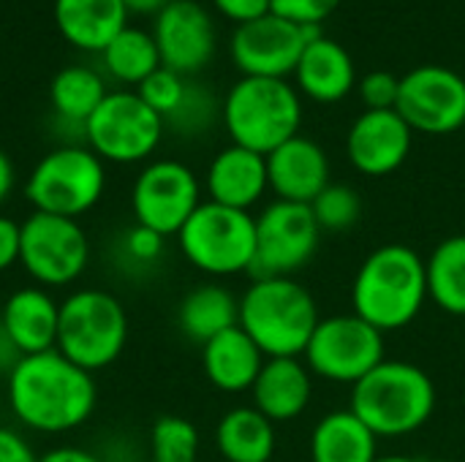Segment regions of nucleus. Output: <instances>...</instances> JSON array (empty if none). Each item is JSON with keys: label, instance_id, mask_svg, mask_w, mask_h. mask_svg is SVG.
<instances>
[{"label": "nucleus", "instance_id": "obj_1", "mask_svg": "<svg viewBox=\"0 0 465 462\" xmlns=\"http://www.w3.org/2000/svg\"><path fill=\"white\" fill-rule=\"evenodd\" d=\"M5 395L16 422L46 436L82 428L98 403L93 373L74 365L57 349L22 357L5 378Z\"/></svg>", "mask_w": 465, "mask_h": 462}, {"label": "nucleus", "instance_id": "obj_2", "mask_svg": "<svg viewBox=\"0 0 465 462\" xmlns=\"http://www.w3.org/2000/svg\"><path fill=\"white\" fill-rule=\"evenodd\" d=\"M428 302L425 259L401 242L376 248L360 267L351 286V305L360 319L381 335L409 327Z\"/></svg>", "mask_w": 465, "mask_h": 462}, {"label": "nucleus", "instance_id": "obj_3", "mask_svg": "<svg viewBox=\"0 0 465 462\" xmlns=\"http://www.w3.org/2000/svg\"><path fill=\"white\" fill-rule=\"evenodd\" d=\"M319 305L294 278H256L240 297V329L272 357H302L316 327Z\"/></svg>", "mask_w": 465, "mask_h": 462}, {"label": "nucleus", "instance_id": "obj_4", "mask_svg": "<svg viewBox=\"0 0 465 462\" xmlns=\"http://www.w3.org/2000/svg\"><path fill=\"white\" fill-rule=\"evenodd\" d=\"M436 387L430 376L398 359H384L362 381L351 387L349 411L360 417L376 438H401L433 417Z\"/></svg>", "mask_w": 465, "mask_h": 462}, {"label": "nucleus", "instance_id": "obj_5", "mask_svg": "<svg viewBox=\"0 0 465 462\" xmlns=\"http://www.w3.org/2000/svg\"><path fill=\"white\" fill-rule=\"evenodd\" d=\"M221 117L232 144L270 155L300 133L302 101L286 79L242 76L229 90Z\"/></svg>", "mask_w": 465, "mask_h": 462}, {"label": "nucleus", "instance_id": "obj_6", "mask_svg": "<svg viewBox=\"0 0 465 462\" xmlns=\"http://www.w3.org/2000/svg\"><path fill=\"white\" fill-rule=\"evenodd\" d=\"M128 343V313L123 302L101 289H79L60 302L57 351L87 373L120 359Z\"/></svg>", "mask_w": 465, "mask_h": 462}, {"label": "nucleus", "instance_id": "obj_7", "mask_svg": "<svg viewBox=\"0 0 465 462\" xmlns=\"http://www.w3.org/2000/svg\"><path fill=\"white\" fill-rule=\"evenodd\" d=\"M106 193V163L87 144H60L38 158L25 180L35 212L79 221Z\"/></svg>", "mask_w": 465, "mask_h": 462}, {"label": "nucleus", "instance_id": "obj_8", "mask_svg": "<svg viewBox=\"0 0 465 462\" xmlns=\"http://www.w3.org/2000/svg\"><path fill=\"white\" fill-rule=\"evenodd\" d=\"M177 242L185 261L204 275L229 278L251 272L256 259V218L207 199L180 229Z\"/></svg>", "mask_w": 465, "mask_h": 462}, {"label": "nucleus", "instance_id": "obj_9", "mask_svg": "<svg viewBox=\"0 0 465 462\" xmlns=\"http://www.w3.org/2000/svg\"><path fill=\"white\" fill-rule=\"evenodd\" d=\"M163 128L136 90H112L84 123V144L104 163H142L158 150Z\"/></svg>", "mask_w": 465, "mask_h": 462}, {"label": "nucleus", "instance_id": "obj_10", "mask_svg": "<svg viewBox=\"0 0 465 462\" xmlns=\"http://www.w3.org/2000/svg\"><path fill=\"white\" fill-rule=\"evenodd\" d=\"M302 362L316 378L354 387L384 362V335L357 313L322 319Z\"/></svg>", "mask_w": 465, "mask_h": 462}, {"label": "nucleus", "instance_id": "obj_11", "mask_svg": "<svg viewBox=\"0 0 465 462\" xmlns=\"http://www.w3.org/2000/svg\"><path fill=\"white\" fill-rule=\"evenodd\" d=\"M90 261V240L79 221L30 212L22 221L19 264L38 286H68L82 278Z\"/></svg>", "mask_w": 465, "mask_h": 462}, {"label": "nucleus", "instance_id": "obj_12", "mask_svg": "<svg viewBox=\"0 0 465 462\" xmlns=\"http://www.w3.org/2000/svg\"><path fill=\"white\" fill-rule=\"evenodd\" d=\"M322 229L311 204L281 202L267 204L256 218V278H292L319 248Z\"/></svg>", "mask_w": 465, "mask_h": 462}, {"label": "nucleus", "instance_id": "obj_13", "mask_svg": "<svg viewBox=\"0 0 465 462\" xmlns=\"http://www.w3.org/2000/svg\"><path fill=\"white\" fill-rule=\"evenodd\" d=\"M202 204V182L191 166L161 158L147 163L131 188V210L139 226L161 237L180 234Z\"/></svg>", "mask_w": 465, "mask_h": 462}, {"label": "nucleus", "instance_id": "obj_14", "mask_svg": "<svg viewBox=\"0 0 465 462\" xmlns=\"http://www.w3.org/2000/svg\"><path fill=\"white\" fill-rule=\"evenodd\" d=\"M322 35V27H302L278 14H264L237 25L232 35V60L242 76L286 79L294 74L305 46Z\"/></svg>", "mask_w": 465, "mask_h": 462}, {"label": "nucleus", "instance_id": "obj_15", "mask_svg": "<svg viewBox=\"0 0 465 462\" xmlns=\"http://www.w3.org/2000/svg\"><path fill=\"white\" fill-rule=\"evenodd\" d=\"M395 112L411 131L447 136L465 125V79L444 65H420L401 76Z\"/></svg>", "mask_w": 465, "mask_h": 462}, {"label": "nucleus", "instance_id": "obj_16", "mask_svg": "<svg viewBox=\"0 0 465 462\" xmlns=\"http://www.w3.org/2000/svg\"><path fill=\"white\" fill-rule=\"evenodd\" d=\"M153 38L161 65L180 76L199 74L215 54V25L210 11L196 0H172L155 14Z\"/></svg>", "mask_w": 465, "mask_h": 462}, {"label": "nucleus", "instance_id": "obj_17", "mask_svg": "<svg viewBox=\"0 0 465 462\" xmlns=\"http://www.w3.org/2000/svg\"><path fill=\"white\" fill-rule=\"evenodd\" d=\"M414 131L395 109H365L349 128L346 155L351 166L368 177L398 172L411 152Z\"/></svg>", "mask_w": 465, "mask_h": 462}, {"label": "nucleus", "instance_id": "obj_18", "mask_svg": "<svg viewBox=\"0 0 465 462\" xmlns=\"http://www.w3.org/2000/svg\"><path fill=\"white\" fill-rule=\"evenodd\" d=\"M270 191L281 202L311 204L330 185V158L308 136H294L267 155Z\"/></svg>", "mask_w": 465, "mask_h": 462}, {"label": "nucleus", "instance_id": "obj_19", "mask_svg": "<svg viewBox=\"0 0 465 462\" xmlns=\"http://www.w3.org/2000/svg\"><path fill=\"white\" fill-rule=\"evenodd\" d=\"M204 188H207L210 202L251 212V207H256L262 196L270 191L267 155H259L240 144L223 147L210 161Z\"/></svg>", "mask_w": 465, "mask_h": 462}, {"label": "nucleus", "instance_id": "obj_20", "mask_svg": "<svg viewBox=\"0 0 465 462\" xmlns=\"http://www.w3.org/2000/svg\"><path fill=\"white\" fill-rule=\"evenodd\" d=\"M253 408H259L272 425L297 419L313 395V373L302 357H272L264 359L259 378L251 387Z\"/></svg>", "mask_w": 465, "mask_h": 462}, {"label": "nucleus", "instance_id": "obj_21", "mask_svg": "<svg viewBox=\"0 0 465 462\" xmlns=\"http://www.w3.org/2000/svg\"><path fill=\"white\" fill-rule=\"evenodd\" d=\"M0 321L25 357L52 351L57 346L60 302H54L46 289L27 286L3 302Z\"/></svg>", "mask_w": 465, "mask_h": 462}, {"label": "nucleus", "instance_id": "obj_22", "mask_svg": "<svg viewBox=\"0 0 465 462\" xmlns=\"http://www.w3.org/2000/svg\"><path fill=\"white\" fill-rule=\"evenodd\" d=\"M52 14L60 35L82 52L101 54L128 27L123 0H54Z\"/></svg>", "mask_w": 465, "mask_h": 462}, {"label": "nucleus", "instance_id": "obj_23", "mask_svg": "<svg viewBox=\"0 0 465 462\" xmlns=\"http://www.w3.org/2000/svg\"><path fill=\"white\" fill-rule=\"evenodd\" d=\"M294 76L300 90L316 103H338L357 84L351 54L327 35H319L305 46Z\"/></svg>", "mask_w": 465, "mask_h": 462}, {"label": "nucleus", "instance_id": "obj_24", "mask_svg": "<svg viewBox=\"0 0 465 462\" xmlns=\"http://www.w3.org/2000/svg\"><path fill=\"white\" fill-rule=\"evenodd\" d=\"M264 359L267 357L240 327H232L202 346V368L207 381L229 395L248 392L259 378Z\"/></svg>", "mask_w": 465, "mask_h": 462}, {"label": "nucleus", "instance_id": "obj_25", "mask_svg": "<svg viewBox=\"0 0 465 462\" xmlns=\"http://www.w3.org/2000/svg\"><path fill=\"white\" fill-rule=\"evenodd\" d=\"M376 457L379 438L349 408L324 414L311 433L313 462H373Z\"/></svg>", "mask_w": 465, "mask_h": 462}, {"label": "nucleus", "instance_id": "obj_26", "mask_svg": "<svg viewBox=\"0 0 465 462\" xmlns=\"http://www.w3.org/2000/svg\"><path fill=\"white\" fill-rule=\"evenodd\" d=\"M223 462H270L275 455V425L253 406L232 408L215 428Z\"/></svg>", "mask_w": 465, "mask_h": 462}, {"label": "nucleus", "instance_id": "obj_27", "mask_svg": "<svg viewBox=\"0 0 465 462\" xmlns=\"http://www.w3.org/2000/svg\"><path fill=\"white\" fill-rule=\"evenodd\" d=\"M177 321L185 338L207 343L221 332L240 327V300L218 283H204L188 291L177 308Z\"/></svg>", "mask_w": 465, "mask_h": 462}, {"label": "nucleus", "instance_id": "obj_28", "mask_svg": "<svg viewBox=\"0 0 465 462\" xmlns=\"http://www.w3.org/2000/svg\"><path fill=\"white\" fill-rule=\"evenodd\" d=\"M109 95L104 76L90 65H65L54 74L49 84V101L54 120L76 128L84 139V123Z\"/></svg>", "mask_w": 465, "mask_h": 462}, {"label": "nucleus", "instance_id": "obj_29", "mask_svg": "<svg viewBox=\"0 0 465 462\" xmlns=\"http://www.w3.org/2000/svg\"><path fill=\"white\" fill-rule=\"evenodd\" d=\"M428 300L444 313L465 316V234L441 240L425 261Z\"/></svg>", "mask_w": 465, "mask_h": 462}, {"label": "nucleus", "instance_id": "obj_30", "mask_svg": "<svg viewBox=\"0 0 465 462\" xmlns=\"http://www.w3.org/2000/svg\"><path fill=\"white\" fill-rule=\"evenodd\" d=\"M101 63L114 82L123 84H142L153 71L161 68V54L155 46L153 33L142 27H125L112 44L101 52Z\"/></svg>", "mask_w": 465, "mask_h": 462}, {"label": "nucleus", "instance_id": "obj_31", "mask_svg": "<svg viewBox=\"0 0 465 462\" xmlns=\"http://www.w3.org/2000/svg\"><path fill=\"white\" fill-rule=\"evenodd\" d=\"M153 462H196L199 430L185 417H161L150 430Z\"/></svg>", "mask_w": 465, "mask_h": 462}, {"label": "nucleus", "instance_id": "obj_32", "mask_svg": "<svg viewBox=\"0 0 465 462\" xmlns=\"http://www.w3.org/2000/svg\"><path fill=\"white\" fill-rule=\"evenodd\" d=\"M313 218L322 231H349L357 226L362 215V199L351 185L330 182L313 202H311Z\"/></svg>", "mask_w": 465, "mask_h": 462}, {"label": "nucleus", "instance_id": "obj_33", "mask_svg": "<svg viewBox=\"0 0 465 462\" xmlns=\"http://www.w3.org/2000/svg\"><path fill=\"white\" fill-rule=\"evenodd\" d=\"M185 87H188L185 76H180L177 71L161 65L158 71H153V74L136 87V93H139V98H142L153 112H158V114L163 117V123H166V117H172V114L177 112V106L183 103Z\"/></svg>", "mask_w": 465, "mask_h": 462}, {"label": "nucleus", "instance_id": "obj_34", "mask_svg": "<svg viewBox=\"0 0 465 462\" xmlns=\"http://www.w3.org/2000/svg\"><path fill=\"white\" fill-rule=\"evenodd\" d=\"M215 114V98L199 87V84H188L185 87V95H183V103L177 106V112L172 117H166V123L183 133H196L202 128L210 125Z\"/></svg>", "mask_w": 465, "mask_h": 462}, {"label": "nucleus", "instance_id": "obj_35", "mask_svg": "<svg viewBox=\"0 0 465 462\" xmlns=\"http://www.w3.org/2000/svg\"><path fill=\"white\" fill-rule=\"evenodd\" d=\"M338 5L341 0H270L272 14L302 27H322V22L330 19Z\"/></svg>", "mask_w": 465, "mask_h": 462}, {"label": "nucleus", "instance_id": "obj_36", "mask_svg": "<svg viewBox=\"0 0 465 462\" xmlns=\"http://www.w3.org/2000/svg\"><path fill=\"white\" fill-rule=\"evenodd\" d=\"M401 93V76L392 71H371L360 79V98L368 109H395Z\"/></svg>", "mask_w": 465, "mask_h": 462}, {"label": "nucleus", "instance_id": "obj_37", "mask_svg": "<svg viewBox=\"0 0 465 462\" xmlns=\"http://www.w3.org/2000/svg\"><path fill=\"white\" fill-rule=\"evenodd\" d=\"M123 248H125V253H128L134 261H139V264H153V261L161 256V251H163V237H161L158 231H153V229H144V226L136 223V226L125 234Z\"/></svg>", "mask_w": 465, "mask_h": 462}, {"label": "nucleus", "instance_id": "obj_38", "mask_svg": "<svg viewBox=\"0 0 465 462\" xmlns=\"http://www.w3.org/2000/svg\"><path fill=\"white\" fill-rule=\"evenodd\" d=\"M19 248H22V223H16L8 215H0V272L19 264Z\"/></svg>", "mask_w": 465, "mask_h": 462}, {"label": "nucleus", "instance_id": "obj_39", "mask_svg": "<svg viewBox=\"0 0 465 462\" xmlns=\"http://www.w3.org/2000/svg\"><path fill=\"white\" fill-rule=\"evenodd\" d=\"M213 5L218 8V14H223L226 19L237 25H245L270 14V0H213Z\"/></svg>", "mask_w": 465, "mask_h": 462}, {"label": "nucleus", "instance_id": "obj_40", "mask_svg": "<svg viewBox=\"0 0 465 462\" xmlns=\"http://www.w3.org/2000/svg\"><path fill=\"white\" fill-rule=\"evenodd\" d=\"M0 462H38V455L16 430L0 425Z\"/></svg>", "mask_w": 465, "mask_h": 462}, {"label": "nucleus", "instance_id": "obj_41", "mask_svg": "<svg viewBox=\"0 0 465 462\" xmlns=\"http://www.w3.org/2000/svg\"><path fill=\"white\" fill-rule=\"evenodd\" d=\"M22 357H25V354L16 349V343L11 340V335L5 332V327H3V321H0V376L8 378V373L19 365Z\"/></svg>", "mask_w": 465, "mask_h": 462}, {"label": "nucleus", "instance_id": "obj_42", "mask_svg": "<svg viewBox=\"0 0 465 462\" xmlns=\"http://www.w3.org/2000/svg\"><path fill=\"white\" fill-rule=\"evenodd\" d=\"M38 462H104L98 455L87 452V449H79V447H57V449H49L46 455H41Z\"/></svg>", "mask_w": 465, "mask_h": 462}, {"label": "nucleus", "instance_id": "obj_43", "mask_svg": "<svg viewBox=\"0 0 465 462\" xmlns=\"http://www.w3.org/2000/svg\"><path fill=\"white\" fill-rule=\"evenodd\" d=\"M14 185H16V169H14V161L0 150V207L8 202V196L14 193Z\"/></svg>", "mask_w": 465, "mask_h": 462}, {"label": "nucleus", "instance_id": "obj_44", "mask_svg": "<svg viewBox=\"0 0 465 462\" xmlns=\"http://www.w3.org/2000/svg\"><path fill=\"white\" fill-rule=\"evenodd\" d=\"M123 3H125L128 14H158L172 0H123Z\"/></svg>", "mask_w": 465, "mask_h": 462}, {"label": "nucleus", "instance_id": "obj_45", "mask_svg": "<svg viewBox=\"0 0 465 462\" xmlns=\"http://www.w3.org/2000/svg\"><path fill=\"white\" fill-rule=\"evenodd\" d=\"M373 462H422V460L409 457V455H384V457H376Z\"/></svg>", "mask_w": 465, "mask_h": 462}, {"label": "nucleus", "instance_id": "obj_46", "mask_svg": "<svg viewBox=\"0 0 465 462\" xmlns=\"http://www.w3.org/2000/svg\"><path fill=\"white\" fill-rule=\"evenodd\" d=\"M436 462H460V460H436Z\"/></svg>", "mask_w": 465, "mask_h": 462}]
</instances>
